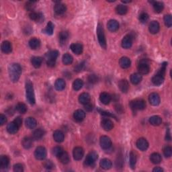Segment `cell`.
Wrapping results in <instances>:
<instances>
[{
  "instance_id": "obj_16",
  "label": "cell",
  "mask_w": 172,
  "mask_h": 172,
  "mask_svg": "<svg viewBox=\"0 0 172 172\" xmlns=\"http://www.w3.org/2000/svg\"><path fill=\"white\" fill-rule=\"evenodd\" d=\"M86 117V113L82 110H77L74 114V118L75 121L82 122Z\"/></svg>"
},
{
  "instance_id": "obj_41",
  "label": "cell",
  "mask_w": 172,
  "mask_h": 172,
  "mask_svg": "<svg viewBox=\"0 0 172 172\" xmlns=\"http://www.w3.org/2000/svg\"><path fill=\"white\" fill-rule=\"evenodd\" d=\"M53 30H54V24L52 22H49L48 24H47L45 28V29H44L42 30V32H44V34H46L47 35H52L53 33Z\"/></svg>"
},
{
  "instance_id": "obj_57",
  "label": "cell",
  "mask_w": 172,
  "mask_h": 172,
  "mask_svg": "<svg viewBox=\"0 0 172 172\" xmlns=\"http://www.w3.org/2000/svg\"><path fill=\"white\" fill-rule=\"evenodd\" d=\"M84 65H85L84 62H81V63H79V64H77L76 66H75V71H76V72L81 71L83 69V68L84 67Z\"/></svg>"
},
{
  "instance_id": "obj_43",
  "label": "cell",
  "mask_w": 172,
  "mask_h": 172,
  "mask_svg": "<svg viewBox=\"0 0 172 172\" xmlns=\"http://www.w3.org/2000/svg\"><path fill=\"white\" fill-rule=\"evenodd\" d=\"M73 61H74V58L69 53H65L63 56V63L65 65H69L73 63Z\"/></svg>"
},
{
  "instance_id": "obj_3",
  "label": "cell",
  "mask_w": 172,
  "mask_h": 172,
  "mask_svg": "<svg viewBox=\"0 0 172 172\" xmlns=\"http://www.w3.org/2000/svg\"><path fill=\"white\" fill-rule=\"evenodd\" d=\"M97 35L99 43H100L101 47L102 49H106V40L104 30H103V26L99 23L97 26Z\"/></svg>"
},
{
  "instance_id": "obj_45",
  "label": "cell",
  "mask_w": 172,
  "mask_h": 172,
  "mask_svg": "<svg viewBox=\"0 0 172 172\" xmlns=\"http://www.w3.org/2000/svg\"><path fill=\"white\" fill-rule=\"evenodd\" d=\"M84 86V81L81 79H77L73 83V88L75 90L78 91L82 88Z\"/></svg>"
},
{
  "instance_id": "obj_59",
  "label": "cell",
  "mask_w": 172,
  "mask_h": 172,
  "mask_svg": "<svg viewBox=\"0 0 172 172\" xmlns=\"http://www.w3.org/2000/svg\"><path fill=\"white\" fill-rule=\"evenodd\" d=\"M7 122V118L4 114L0 115V124L4 125V124Z\"/></svg>"
},
{
  "instance_id": "obj_51",
  "label": "cell",
  "mask_w": 172,
  "mask_h": 172,
  "mask_svg": "<svg viewBox=\"0 0 172 172\" xmlns=\"http://www.w3.org/2000/svg\"><path fill=\"white\" fill-rule=\"evenodd\" d=\"M149 20V15L147 13L143 12L140 14L139 16V20L141 23H146Z\"/></svg>"
},
{
  "instance_id": "obj_39",
  "label": "cell",
  "mask_w": 172,
  "mask_h": 172,
  "mask_svg": "<svg viewBox=\"0 0 172 172\" xmlns=\"http://www.w3.org/2000/svg\"><path fill=\"white\" fill-rule=\"evenodd\" d=\"M31 63L32 65L37 69V68H39L41 66L42 59L40 56H33L31 59Z\"/></svg>"
},
{
  "instance_id": "obj_19",
  "label": "cell",
  "mask_w": 172,
  "mask_h": 172,
  "mask_svg": "<svg viewBox=\"0 0 172 172\" xmlns=\"http://www.w3.org/2000/svg\"><path fill=\"white\" fill-rule=\"evenodd\" d=\"M108 30L111 32H116L119 28V23L115 20H111L107 24Z\"/></svg>"
},
{
  "instance_id": "obj_61",
  "label": "cell",
  "mask_w": 172,
  "mask_h": 172,
  "mask_svg": "<svg viewBox=\"0 0 172 172\" xmlns=\"http://www.w3.org/2000/svg\"><path fill=\"white\" fill-rule=\"evenodd\" d=\"M153 172H163V169H162L161 168H160V167H156V168H155L153 169Z\"/></svg>"
},
{
  "instance_id": "obj_29",
  "label": "cell",
  "mask_w": 172,
  "mask_h": 172,
  "mask_svg": "<svg viewBox=\"0 0 172 172\" xmlns=\"http://www.w3.org/2000/svg\"><path fill=\"white\" fill-rule=\"evenodd\" d=\"M45 134V132L42 128H38L34 131L32 134V137L35 140H39L43 137V136Z\"/></svg>"
},
{
  "instance_id": "obj_6",
  "label": "cell",
  "mask_w": 172,
  "mask_h": 172,
  "mask_svg": "<svg viewBox=\"0 0 172 172\" xmlns=\"http://www.w3.org/2000/svg\"><path fill=\"white\" fill-rule=\"evenodd\" d=\"M98 155L95 151H91L87 155L86 159H85L84 164L86 166H92L95 163L96 160L98 159Z\"/></svg>"
},
{
  "instance_id": "obj_2",
  "label": "cell",
  "mask_w": 172,
  "mask_h": 172,
  "mask_svg": "<svg viewBox=\"0 0 172 172\" xmlns=\"http://www.w3.org/2000/svg\"><path fill=\"white\" fill-rule=\"evenodd\" d=\"M26 96L28 102L31 105H34L35 103V95L34 92V88H33V85L32 82L30 80L26 82Z\"/></svg>"
},
{
  "instance_id": "obj_32",
  "label": "cell",
  "mask_w": 172,
  "mask_h": 172,
  "mask_svg": "<svg viewBox=\"0 0 172 172\" xmlns=\"http://www.w3.org/2000/svg\"><path fill=\"white\" fill-rule=\"evenodd\" d=\"M79 102L82 104H86L90 101V95L88 93H83L79 96Z\"/></svg>"
},
{
  "instance_id": "obj_47",
  "label": "cell",
  "mask_w": 172,
  "mask_h": 172,
  "mask_svg": "<svg viewBox=\"0 0 172 172\" xmlns=\"http://www.w3.org/2000/svg\"><path fill=\"white\" fill-rule=\"evenodd\" d=\"M29 17L32 20L35 21H41V18H42V15L41 14H38L34 11H31L29 14Z\"/></svg>"
},
{
  "instance_id": "obj_5",
  "label": "cell",
  "mask_w": 172,
  "mask_h": 172,
  "mask_svg": "<svg viewBox=\"0 0 172 172\" xmlns=\"http://www.w3.org/2000/svg\"><path fill=\"white\" fill-rule=\"evenodd\" d=\"M59 53L58 51H51L49 52V53H47L46 55V63L47 65L49 67H53L55 65L56 59H57L59 56Z\"/></svg>"
},
{
  "instance_id": "obj_31",
  "label": "cell",
  "mask_w": 172,
  "mask_h": 172,
  "mask_svg": "<svg viewBox=\"0 0 172 172\" xmlns=\"http://www.w3.org/2000/svg\"><path fill=\"white\" fill-rule=\"evenodd\" d=\"M18 129L19 127L14 122L9 123L8 126H7V131H8L9 134H11V135H14V134H16L17 133L18 131Z\"/></svg>"
},
{
  "instance_id": "obj_28",
  "label": "cell",
  "mask_w": 172,
  "mask_h": 172,
  "mask_svg": "<svg viewBox=\"0 0 172 172\" xmlns=\"http://www.w3.org/2000/svg\"><path fill=\"white\" fill-rule=\"evenodd\" d=\"M154 11L156 13H161L164 8V4L161 1H151Z\"/></svg>"
},
{
  "instance_id": "obj_54",
  "label": "cell",
  "mask_w": 172,
  "mask_h": 172,
  "mask_svg": "<svg viewBox=\"0 0 172 172\" xmlns=\"http://www.w3.org/2000/svg\"><path fill=\"white\" fill-rule=\"evenodd\" d=\"M14 171L15 172H23L24 171L23 166L20 163H17L14 165Z\"/></svg>"
},
{
  "instance_id": "obj_7",
  "label": "cell",
  "mask_w": 172,
  "mask_h": 172,
  "mask_svg": "<svg viewBox=\"0 0 172 172\" xmlns=\"http://www.w3.org/2000/svg\"><path fill=\"white\" fill-rule=\"evenodd\" d=\"M138 70L141 75H146L149 74L150 67L149 63L146 60H142L138 65Z\"/></svg>"
},
{
  "instance_id": "obj_27",
  "label": "cell",
  "mask_w": 172,
  "mask_h": 172,
  "mask_svg": "<svg viewBox=\"0 0 172 172\" xmlns=\"http://www.w3.org/2000/svg\"><path fill=\"white\" fill-rule=\"evenodd\" d=\"M25 123H26V126H27V128L30 129H33L36 126L37 122L34 118L29 117L26 120Z\"/></svg>"
},
{
  "instance_id": "obj_4",
  "label": "cell",
  "mask_w": 172,
  "mask_h": 172,
  "mask_svg": "<svg viewBox=\"0 0 172 172\" xmlns=\"http://www.w3.org/2000/svg\"><path fill=\"white\" fill-rule=\"evenodd\" d=\"M130 106L133 112H136L137 110H143L146 108V102L142 99H136V100L131 101Z\"/></svg>"
},
{
  "instance_id": "obj_48",
  "label": "cell",
  "mask_w": 172,
  "mask_h": 172,
  "mask_svg": "<svg viewBox=\"0 0 172 172\" xmlns=\"http://www.w3.org/2000/svg\"><path fill=\"white\" fill-rule=\"evenodd\" d=\"M136 163V156L135 153L133 151L130 153V166L132 169H135Z\"/></svg>"
},
{
  "instance_id": "obj_49",
  "label": "cell",
  "mask_w": 172,
  "mask_h": 172,
  "mask_svg": "<svg viewBox=\"0 0 172 172\" xmlns=\"http://www.w3.org/2000/svg\"><path fill=\"white\" fill-rule=\"evenodd\" d=\"M164 23L167 27L170 28L172 26V18L171 15H166L164 16Z\"/></svg>"
},
{
  "instance_id": "obj_36",
  "label": "cell",
  "mask_w": 172,
  "mask_h": 172,
  "mask_svg": "<svg viewBox=\"0 0 172 172\" xmlns=\"http://www.w3.org/2000/svg\"><path fill=\"white\" fill-rule=\"evenodd\" d=\"M41 45V42H40L39 39H36V38H32V39L30 40L29 41V46L32 49H37L40 47Z\"/></svg>"
},
{
  "instance_id": "obj_30",
  "label": "cell",
  "mask_w": 172,
  "mask_h": 172,
  "mask_svg": "<svg viewBox=\"0 0 172 172\" xmlns=\"http://www.w3.org/2000/svg\"><path fill=\"white\" fill-rule=\"evenodd\" d=\"M150 160L153 163L159 164L161 163L162 158L161 156L158 153H153L150 155Z\"/></svg>"
},
{
  "instance_id": "obj_22",
  "label": "cell",
  "mask_w": 172,
  "mask_h": 172,
  "mask_svg": "<svg viewBox=\"0 0 172 172\" xmlns=\"http://www.w3.org/2000/svg\"><path fill=\"white\" fill-rule=\"evenodd\" d=\"M118 87L122 92L127 93L129 89V84L126 79H122L119 81Z\"/></svg>"
},
{
  "instance_id": "obj_21",
  "label": "cell",
  "mask_w": 172,
  "mask_h": 172,
  "mask_svg": "<svg viewBox=\"0 0 172 172\" xmlns=\"http://www.w3.org/2000/svg\"><path fill=\"white\" fill-rule=\"evenodd\" d=\"M164 81V76L161 74H157L155 75H154L152 78V82L153 84L155 86H160L163 83Z\"/></svg>"
},
{
  "instance_id": "obj_10",
  "label": "cell",
  "mask_w": 172,
  "mask_h": 172,
  "mask_svg": "<svg viewBox=\"0 0 172 172\" xmlns=\"http://www.w3.org/2000/svg\"><path fill=\"white\" fill-rule=\"evenodd\" d=\"M136 145L139 150L142 151H145L149 147V143L147 142V141L145 138H140L136 141Z\"/></svg>"
},
{
  "instance_id": "obj_55",
  "label": "cell",
  "mask_w": 172,
  "mask_h": 172,
  "mask_svg": "<svg viewBox=\"0 0 172 172\" xmlns=\"http://www.w3.org/2000/svg\"><path fill=\"white\" fill-rule=\"evenodd\" d=\"M44 167L47 169H51L54 168V164L51 161H46L44 163Z\"/></svg>"
},
{
  "instance_id": "obj_18",
  "label": "cell",
  "mask_w": 172,
  "mask_h": 172,
  "mask_svg": "<svg viewBox=\"0 0 172 172\" xmlns=\"http://www.w3.org/2000/svg\"><path fill=\"white\" fill-rule=\"evenodd\" d=\"M160 26L158 22L157 21H152L150 23L149 30V32L153 34H155L157 33H158L159 31Z\"/></svg>"
},
{
  "instance_id": "obj_8",
  "label": "cell",
  "mask_w": 172,
  "mask_h": 172,
  "mask_svg": "<svg viewBox=\"0 0 172 172\" xmlns=\"http://www.w3.org/2000/svg\"><path fill=\"white\" fill-rule=\"evenodd\" d=\"M34 156L38 160H43L46 157V150L44 147H38L34 151Z\"/></svg>"
},
{
  "instance_id": "obj_24",
  "label": "cell",
  "mask_w": 172,
  "mask_h": 172,
  "mask_svg": "<svg viewBox=\"0 0 172 172\" xmlns=\"http://www.w3.org/2000/svg\"><path fill=\"white\" fill-rule=\"evenodd\" d=\"M100 102L105 105H108L111 101V96L106 92H102L100 96Z\"/></svg>"
},
{
  "instance_id": "obj_23",
  "label": "cell",
  "mask_w": 172,
  "mask_h": 172,
  "mask_svg": "<svg viewBox=\"0 0 172 172\" xmlns=\"http://www.w3.org/2000/svg\"><path fill=\"white\" fill-rule=\"evenodd\" d=\"M119 64L121 65V67L123 69H127V68L130 67L131 65V61L130 59L126 57V56H123L122 57L119 61Z\"/></svg>"
},
{
  "instance_id": "obj_53",
  "label": "cell",
  "mask_w": 172,
  "mask_h": 172,
  "mask_svg": "<svg viewBox=\"0 0 172 172\" xmlns=\"http://www.w3.org/2000/svg\"><path fill=\"white\" fill-rule=\"evenodd\" d=\"M88 81L91 84H96L98 81V77L96 75H89L88 77Z\"/></svg>"
},
{
  "instance_id": "obj_9",
  "label": "cell",
  "mask_w": 172,
  "mask_h": 172,
  "mask_svg": "<svg viewBox=\"0 0 172 172\" xmlns=\"http://www.w3.org/2000/svg\"><path fill=\"white\" fill-rule=\"evenodd\" d=\"M100 143L101 147L104 150L109 149L112 147V141L107 136H102L100 137Z\"/></svg>"
},
{
  "instance_id": "obj_17",
  "label": "cell",
  "mask_w": 172,
  "mask_h": 172,
  "mask_svg": "<svg viewBox=\"0 0 172 172\" xmlns=\"http://www.w3.org/2000/svg\"><path fill=\"white\" fill-rule=\"evenodd\" d=\"M71 49L73 51V53H74L76 55H81L83 53V45L80 43H74L72 44L70 46Z\"/></svg>"
},
{
  "instance_id": "obj_62",
  "label": "cell",
  "mask_w": 172,
  "mask_h": 172,
  "mask_svg": "<svg viewBox=\"0 0 172 172\" xmlns=\"http://www.w3.org/2000/svg\"><path fill=\"white\" fill-rule=\"evenodd\" d=\"M101 114H103V115H105V116H112V117H114L116 118V116H114V115L111 114L109 112H104V111H101Z\"/></svg>"
},
{
  "instance_id": "obj_42",
  "label": "cell",
  "mask_w": 172,
  "mask_h": 172,
  "mask_svg": "<svg viewBox=\"0 0 172 172\" xmlns=\"http://www.w3.org/2000/svg\"><path fill=\"white\" fill-rule=\"evenodd\" d=\"M59 38L60 43L61 44H65L69 38V33L66 31L61 32L59 35Z\"/></svg>"
},
{
  "instance_id": "obj_38",
  "label": "cell",
  "mask_w": 172,
  "mask_h": 172,
  "mask_svg": "<svg viewBox=\"0 0 172 172\" xmlns=\"http://www.w3.org/2000/svg\"><path fill=\"white\" fill-rule=\"evenodd\" d=\"M22 145L26 149H30L32 146V139L30 137H28V136L24 137L22 141Z\"/></svg>"
},
{
  "instance_id": "obj_40",
  "label": "cell",
  "mask_w": 172,
  "mask_h": 172,
  "mask_svg": "<svg viewBox=\"0 0 172 172\" xmlns=\"http://www.w3.org/2000/svg\"><path fill=\"white\" fill-rule=\"evenodd\" d=\"M142 80V75L140 74H134L131 76V81L134 85L138 84Z\"/></svg>"
},
{
  "instance_id": "obj_34",
  "label": "cell",
  "mask_w": 172,
  "mask_h": 172,
  "mask_svg": "<svg viewBox=\"0 0 172 172\" xmlns=\"http://www.w3.org/2000/svg\"><path fill=\"white\" fill-rule=\"evenodd\" d=\"M149 123L153 126H159L162 123V119L159 116H153L149 118Z\"/></svg>"
},
{
  "instance_id": "obj_33",
  "label": "cell",
  "mask_w": 172,
  "mask_h": 172,
  "mask_svg": "<svg viewBox=\"0 0 172 172\" xmlns=\"http://www.w3.org/2000/svg\"><path fill=\"white\" fill-rule=\"evenodd\" d=\"M58 157H59V159L60 161L63 164H67V163H69V162L70 161L69 154H68L67 152L64 151L61 153V155H59Z\"/></svg>"
},
{
  "instance_id": "obj_25",
  "label": "cell",
  "mask_w": 172,
  "mask_h": 172,
  "mask_svg": "<svg viewBox=\"0 0 172 172\" xmlns=\"http://www.w3.org/2000/svg\"><path fill=\"white\" fill-rule=\"evenodd\" d=\"M64 134L61 131H55L53 133V138L56 142L61 143L64 140Z\"/></svg>"
},
{
  "instance_id": "obj_44",
  "label": "cell",
  "mask_w": 172,
  "mask_h": 172,
  "mask_svg": "<svg viewBox=\"0 0 172 172\" xmlns=\"http://www.w3.org/2000/svg\"><path fill=\"white\" fill-rule=\"evenodd\" d=\"M116 13L119 15H124L128 11V8L124 5L120 4L118 6H117L116 8Z\"/></svg>"
},
{
  "instance_id": "obj_26",
  "label": "cell",
  "mask_w": 172,
  "mask_h": 172,
  "mask_svg": "<svg viewBox=\"0 0 172 172\" xmlns=\"http://www.w3.org/2000/svg\"><path fill=\"white\" fill-rule=\"evenodd\" d=\"M100 166L102 169H105V170H108L112 168V161L108 159H103L100 161Z\"/></svg>"
},
{
  "instance_id": "obj_12",
  "label": "cell",
  "mask_w": 172,
  "mask_h": 172,
  "mask_svg": "<svg viewBox=\"0 0 172 172\" xmlns=\"http://www.w3.org/2000/svg\"><path fill=\"white\" fill-rule=\"evenodd\" d=\"M133 44V36L130 34L126 35L122 41V46L124 49H130Z\"/></svg>"
},
{
  "instance_id": "obj_56",
  "label": "cell",
  "mask_w": 172,
  "mask_h": 172,
  "mask_svg": "<svg viewBox=\"0 0 172 172\" xmlns=\"http://www.w3.org/2000/svg\"><path fill=\"white\" fill-rule=\"evenodd\" d=\"M13 122L19 127V128H20L22 124V118L20 116H18L16 117V118L14 119V121Z\"/></svg>"
},
{
  "instance_id": "obj_11",
  "label": "cell",
  "mask_w": 172,
  "mask_h": 172,
  "mask_svg": "<svg viewBox=\"0 0 172 172\" xmlns=\"http://www.w3.org/2000/svg\"><path fill=\"white\" fill-rule=\"evenodd\" d=\"M84 155V151L83 148L81 147H77L74 148V151H73V155H74V159L79 161L83 158Z\"/></svg>"
},
{
  "instance_id": "obj_37",
  "label": "cell",
  "mask_w": 172,
  "mask_h": 172,
  "mask_svg": "<svg viewBox=\"0 0 172 172\" xmlns=\"http://www.w3.org/2000/svg\"><path fill=\"white\" fill-rule=\"evenodd\" d=\"M9 163V157L6 155H2L0 157V168L1 169H4L8 168Z\"/></svg>"
},
{
  "instance_id": "obj_14",
  "label": "cell",
  "mask_w": 172,
  "mask_h": 172,
  "mask_svg": "<svg viewBox=\"0 0 172 172\" xmlns=\"http://www.w3.org/2000/svg\"><path fill=\"white\" fill-rule=\"evenodd\" d=\"M66 10H67V8H66L65 5L61 4L60 2L56 4L54 8V11L57 15H62L65 12Z\"/></svg>"
},
{
  "instance_id": "obj_35",
  "label": "cell",
  "mask_w": 172,
  "mask_h": 172,
  "mask_svg": "<svg viewBox=\"0 0 172 172\" xmlns=\"http://www.w3.org/2000/svg\"><path fill=\"white\" fill-rule=\"evenodd\" d=\"M66 86L65 81L63 79H58L55 81V88L58 91H62L65 89Z\"/></svg>"
},
{
  "instance_id": "obj_58",
  "label": "cell",
  "mask_w": 172,
  "mask_h": 172,
  "mask_svg": "<svg viewBox=\"0 0 172 172\" xmlns=\"http://www.w3.org/2000/svg\"><path fill=\"white\" fill-rule=\"evenodd\" d=\"M34 2H32V1H29L28 2V3L26 4V9H28V10L29 11H32L33 8H34Z\"/></svg>"
},
{
  "instance_id": "obj_46",
  "label": "cell",
  "mask_w": 172,
  "mask_h": 172,
  "mask_svg": "<svg viewBox=\"0 0 172 172\" xmlns=\"http://www.w3.org/2000/svg\"><path fill=\"white\" fill-rule=\"evenodd\" d=\"M16 110H17L19 113L24 114V113H26L27 111V106L24 103L20 102L16 106Z\"/></svg>"
},
{
  "instance_id": "obj_52",
  "label": "cell",
  "mask_w": 172,
  "mask_h": 172,
  "mask_svg": "<svg viewBox=\"0 0 172 172\" xmlns=\"http://www.w3.org/2000/svg\"><path fill=\"white\" fill-rule=\"evenodd\" d=\"M63 151V148L61 147H59V146L54 147L53 149V155H55V156H56V157H59V155H61V153H62Z\"/></svg>"
},
{
  "instance_id": "obj_20",
  "label": "cell",
  "mask_w": 172,
  "mask_h": 172,
  "mask_svg": "<svg viewBox=\"0 0 172 172\" xmlns=\"http://www.w3.org/2000/svg\"><path fill=\"white\" fill-rule=\"evenodd\" d=\"M1 51L3 53L6 54L10 53L12 51V46H11V42L9 41H4L1 44Z\"/></svg>"
},
{
  "instance_id": "obj_60",
  "label": "cell",
  "mask_w": 172,
  "mask_h": 172,
  "mask_svg": "<svg viewBox=\"0 0 172 172\" xmlns=\"http://www.w3.org/2000/svg\"><path fill=\"white\" fill-rule=\"evenodd\" d=\"M84 107H85V109L86 110V111H88V112L91 111V110H92V109H93L92 105H91L89 102L86 103V104H85Z\"/></svg>"
},
{
  "instance_id": "obj_50",
  "label": "cell",
  "mask_w": 172,
  "mask_h": 172,
  "mask_svg": "<svg viewBox=\"0 0 172 172\" xmlns=\"http://www.w3.org/2000/svg\"><path fill=\"white\" fill-rule=\"evenodd\" d=\"M163 154L166 157H170L172 155V149L170 146H166L163 149Z\"/></svg>"
},
{
  "instance_id": "obj_63",
  "label": "cell",
  "mask_w": 172,
  "mask_h": 172,
  "mask_svg": "<svg viewBox=\"0 0 172 172\" xmlns=\"http://www.w3.org/2000/svg\"><path fill=\"white\" fill-rule=\"evenodd\" d=\"M166 140H168V141L171 140V136H170V133H169V130H168V133H166Z\"/></svg>"
},
{
  "instance_id": "obj_13",
  "label": "cell",
  "mask_w": 172,
  "mask_h": 172,
  "mask_svg": "<svg viewBox=\"0 0 172 172\" xmlns=\"http://www.w3.org/2000/svg\"><path fill=\"white\" fill-rule=\"evenodd\" d=\"M149 100L151 104L154 106H157L160 103V97L158 93H152L149 95Z\"/></svg>"
},
{
  "instance_id": "obj_15",
  "label": "cell",
  "mask_w": 172,
  "mask_h": 172,
  "mask_svg": "<svg viewBox=\"0 0 172 172\" xmlns=\"http://www.w3.org/2000/svg\"><path fill=\"white\" fill-rule=\"evenodd\" d=\"M101 124H102V128L106 131H111L114 127V124H113L112 121L108 118H104L102 120Z\"/></svg>"
},
{
  "instance_id": "obj_1",
  "label": "cell",
  "mask_w": 172,
  "mask_h": 172,
  "mask_svg": "<svg viewBox=\"0 0 172 172\" xmlns=\"http://www.w3.org/2000/svg\"><path fill=\"white\" fill-rule=\"evenodd\" d=\"M8 72L11 81L16 83L20 79L22 74V67L18 63H12L9 66Z\"/></svg>"
}]
</instances>
